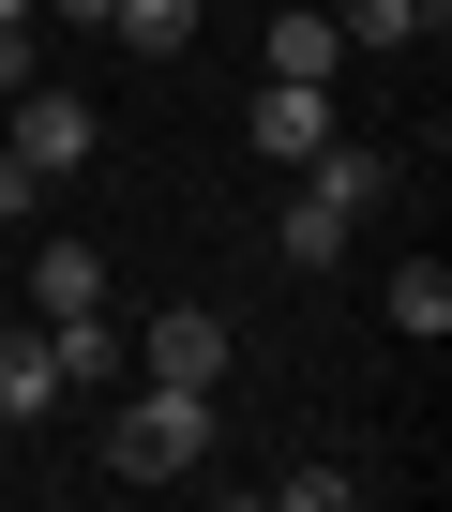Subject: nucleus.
<instances>
[{
	"label": "nucleus",
	"instance_id": "nucleus-7",
	"mask_svg": "<svg viewBox=\"0 0 452 512\" xmlns=\"http://www.w3.org/2000/svg\"><path fill=\"white\" fill-rule=\"evenodd\" d=\"M332 61H347V31H332V0H287V16H272V76L332 91Z\"/></svg>",
	"mask_w": 452,
	"mask_h": 512
},
{
	"label": "nucleus",
	"instance_id": "nucleus-15",
	"mask_svg": "<svg viewBox=\"0 0 452 512\" xmlns=\"http://www.w3.org/2000/svg\"><path fill=\"white\" fill-rule=\"evenodd\" d=\"M31 31H46V16H0V91H31V76H46V46H31Z\"/></svg>",
	"mask_w": 452,
	"mask_h": 512
},
{
	"label": "nucleus",
	"instance_id": "nucleus-2",
	"mask_svg": "<svg viewBox=\"0 0 452 512\" xmlns=\"http://www.w3.org/2000/svg\"><path fill=\"white\" fill-rule=\"evenodd\" d=\"M0 106H16V136H0V151L46 166V181H76V166H91V136H106V121H91L76 91H46V76H31V91H0Z\"/></svg>",
	"mask_w": 452,
	"mask_h": 512
},
{
	"label": "nucleus",
	"instance_id": "nucleus-16",
	"mask_svg": "<svg viewBox=\"0 0 452 512\" xmlns=\"http://www.w3.org/2000/svg\"><path fill=\"white\" fill-rule=\"evenodd\" d=\"M46 211V166H16V151H0V226H31Z\"/></svg>",
	"mask_w": 452,
	"mask_h": 512
},
{
	"label": "nucleus",
	"instance_id": "nucleus-6",
	"mask_svg": "<svg viewBox=\"0 0 452 512\" xmlns=\"http://www.w3.org/2000/svg\"><path fill=\"white\" fill-rule=\"evenodd\" d=\"M46 407H61V347L31 317V332H0V422H46Z\"/></svg>",
	"mask_w": 452,
	"mask_h": 512
},
{
	"label": "nucleus",
	"instance_id": "nucleus-3",
	"mask_svg": "<svg viewBox=\"0 0 452 512\" xmlns=\"http://www.w3.org/2000/svg\"><path fill=\"white\" fill-rule=\"evenodd\" d=\"M302 196H317V211H347V226H377V211H392V151L332 121V136L302 151Z\"/></svg>",
	"mask_w": 452,
	"mask_h": 512
},
{
	"label": "nucleus",
	"instance_id": "nucleus-17",
	"mask_svg": "<svg viewBox=\"0 0 452 512\" xmlns=\"http://www.w3.org/2000/svg\"><path fill=\"white\" fill-rule=\"evenodd\" d=\"M46 16H61V31H106V0H46Z\"/></svg>",
	"mask_w": 452,
	"mask_h": 512
},
{
	"label": "nucleus",
	"instance_id": "nucleus-11",
	"mask_svg": "<svg viewBox=\"0 0 452 512\" xmlns=\"http://www.w3.org/2000/svg\"><path fill=\"white\" fill-rule=\"evenodd\" d=\"M332 31H347L362 61H392V46H422L437 16H422V0H332Z\"/></svg>",
	"mask_w": 452,
	"mask_h": 512
},
{
	"label": "nucleus",
	"instance_id": "nucleus-4",
	"mask_svg": "<svg viewBox=\"0 0 452 512\" xmlns=\"http://www.w3.org/2000/svg\"><path fill=\"white\" fill-rule=\"evenodd\" d=\"M226 347H242V332H226L211 302H166V317L136 332V362H151V377H181V392H211V377H226Z\"/></svg>",
	"mask_w": 452,
	"mask_h": 512
},
{
	"label": "nucleus",
	"instance_id": "nucleus-12",
	"mask_svg": "<svg viewBox=\"0 0 452 512\" xmlns=\"http://www.w3.org/2000/svg\"><path fill=\"white\" fill-rule=\"evenodd\" d=\"M106 31H121L136 61H181V46H196V0H106Z\"/></svg>",
	"mask_w": 452,
	"mask_h": 512
},
{
	"label": "nucleus",
	"instance_id": "nucleus-10",
	"mask_svg": "<svg viewBox=\"0 0 452 512\" xmlns=\"http://www.w3.org/2000/svg\"><path fill=\"white\" fill-rule=\"evenodd\" d=\"M347 241H362V226H347V211H317V196H287V211H272V256H287V272H332Z\"/></svg>",
	"mask_w": 452,
	"mask_h": 512
},
{
	"label": "nucleus",
	"instance_id": "nucleus-14",
	"mask_svg": "<svg viewBox=\"0 0 452 512\" xmlns=\"http://www.w3.org/2000/svg\"><path fill=\"white\" fill-rule=\"evenodd\" d=\"M347 497H362L347 467H272V512H347Z\"/></svg>",
	"mask_w": 452,
	"mask_h": 512
},
{
	"label": "nucleus",
	"instance_id": "nucleus-18",
	"mask_svg": "<svg viewBox=\"0 0 452 512\" xmlns=\"http://www.w3.org/2000/svg\"><path fill=\"white\" fill-rule=\"evenodd\" d=\"M0 16H46V0H0Z\"/></svg>",
	"mask_w": 452,
	"mask_h": 512
},
{
	"label": "nucleus",
	"instance_id": "nucleus-8",
	"mask_svg": "<svg viewBox=\"0 0 452 512\" xmlns=\"http://www.w3.org/2000/svg\"><path fill=\"white\" fill-rule=\"evenodd\" d=\"M91 302H106V256L91 241H46L31 256V317H91Z\"/></svg>",
	"mask_w": 452,
	"mask_h": 512
},
{
	"label": "nucleus",
	"instance_id": "nucleus-9",
	"mask_svg": "<svg viewBox=\"0 0 452 512\" xmlns=\"http://www.w3.org/2000/svg\"><path fill=\"white\" fill-rule=\"evenodd\" d=\"M46 347H61V392H106V377L136 362V347L106 332V302H91V317H46Z\"/></svg>",
	"mask_w": 452,
	"mask_h": 512
},
{
	"label": "nucleus",
	"instance_id": "nucleus-19",
	"mask_svg": "<svg viewBox=\"0 0 452 512\" xmlns=\"http://www.w3.org/2000/svg\"><path fill=\"white\" fill-rule=\"evenodd\" d=\"M422 16H452V0H422Z\"/></svg>",
	"mask_w": 452,
	"mask_h": 512
},
{
	"label": "nucleus",
	"instance_id": "nucleus-1",
	"mask_svg": "<svg viewBox=\"0 0 452 512\" xmlns=\"http://www.w3.org/2000/svg\"><path fill=\"white\" fill-rule=\"evenodd\" d=\"M196 467H211V392L136 377V392L106 407V482H196Z\"/></svg>",
	"mask_w": 452,
	"mask_h": 512
},
{
	"label": "nucleus",
	"instance_id": "nucleus-5",
	"mask_svg": "<svg viewBox=\"0 0 452 512\" xmlns=\"http://www.w3.org/2000/svg\"><path fill=\"white\" fill-rule=\"evenodd\" d=\"M242 136H257V151H272V166H302V151H317V136H332V91H302V76H272V91H257V106H242Z\"/></svg>",
	"mask_w": 452,
	"mask_h": 512
},
{
	"label": "nucleus",
	"instance_id": "nucleus-13",
	"mask_svg": "<svg viewBox=\"0 0 452 512\" xmlns=\"http://www.w3.org/2000/svg\"><path fill=\"white\" fill-rule=\"evenodd\" d=\"M392 332H407V347L452 332V272H437V256H407V272H392Z\"/></svg>",
	"mask_w": 452,
	"mask_h": 512
}]
</instances>
